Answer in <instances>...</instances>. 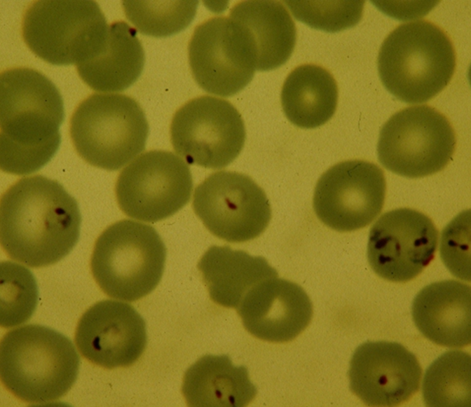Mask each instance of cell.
<instances>
[{"instance_id": "2", "label": "cell", "mask_w": 471, "mask_h": 407, "mask_svg": "<svg viewBox=\"0 0 471 407\" xmlns=\"http://www.w3.org/2000/svg\"><path fill=\"white\" fill-rule=\"evenodd\" d=\"M64 118L62 96L39 71L26 67L0 76V166L6 173L34 172L54 156Z\"/></svg>"}, {"instance_id": "8", "label": "cell", "mask_w": 471, "mask_h": 407, "mask_svg": "<svg viewBox=\"0 0 471 407\" xmlns=\"http://www.w3.org/2000/svg\"><path fill=\"white\" fill-rule=\"evenodd\" d=\"M456 144L454 130L445 116L428 105L413 106L395 113L383 125L378 158L397 174L423 177L447 165Z\"/></svg>"}, {"instance_id": "5", "label": "cell", "mask_w": 471, "mask_h": 407, "mask_svg": "<svg viewBox=\"0 0 471 407\" xmlns=\"http://www.w3.org/2000/svg\"><path fill=\"white\" fill-rule=\"evenodd\" d=\"M165 258V244L155 228L123 219L109 226L97 237L90 268L107 295L132 302L157 287Z\"/></svg>"}, {"instance_id": "16", "label": "cell", "mask_w": 471, "mask_h": 407, "mask_svg": "<svg viewBox=\"0 0 471 407\" xmlns=\"http://www.w3.org/2000/svg\"><path fill=\"white\" fill-rule=\"evenodd\" d=\"M145 322L128 303L105 300L90 307L78 321L75 343L81 355L106 368L127 367L146 345Z\"/></svg>"}, {"instance_id": "9", "label": "cell", "mask_w": 471, "mask_h": 407, "mask_svg": "<svg viewBox=\"0 0 471 407\" xmlns=\"http://www.w3.org/2000/svg\"><path fill=\"white\" fill-rule=\"evenodd\" d=\"M170 140L186 161L206 168L227 166L240 154L245 128L239 111L226 99L203 95L182 105L170 124Z\"/></svg>"}, {"instance_id": "27", "label": "cell", "mask_w": 471, "mask_h": 407, "mask_svg": "<svg viewBox=\"0 0 471 407\" xmlns=\"http://www.w3.org/2000/svg\"><path fill=\"white\" fill-rule=\"evenodd\" d=\"M294 18L312 28L336 32L353 27L362 16L364 1H285Z\"/></svg>"}, {"instance_id": "20", "label": "cell", "mask_w": 471, "mask_h": 407, "mask_svg": "<svg viewBox=\"0 0 471 407\" xmlns=\"http://www.w3.org/2000/svg\"><path fill=\"white\" fill-rule=\"evenodd\" d=\"M144 51L137 30L124 21L109 25L105 42L90 59L76 65L80 78L95 91H123L140 76Z\"/></svg>"}, {"instance_id": "7", "label": "cell", "mask_w": 471, "mask_h": 407, "mask_svg": "<svg viewBox=\"0 0 471 407\" xmlns=\"http://www.w3.org/2000/svg\"><path fill=\"white\" fill-rule=\"evenodd\" d=\"M108 27L95 1L40 0L26 9L22 32L26 45L39 58L76 66L100 50Z\"/></svg>"}, {"instance_id": "13", "label": "cell", "mask_w": 471, "mask_h": 407, "mask_svg": "<svg viewBox=\"0 0 471 407\" xmlns=\"http://www.w3.org/2000/svg\"><path fill=\"white\" fill-rule=\"evenodd\" d=\"M438 231L425 214L409 208L383 214L372 226L367 258L380 277L406 282L417 277L433 259Z\"/></svg>"}, {"instance_id": "18", "label": "cell", "mask_w": 471, "mask_h": 407, "mask_svg": "<svg viewBox=\"0 0 471 407\" xmlns=\"http://www.w3.org/2000/svg\"><path fill=\"white\" fill-rule=\"evenodd\" d=\"M470 294V285L452 280L425 287L412 303L416 326L437 345L447 347L469 345Z\"/></svg>"}, {"instance_id": "17", "label": "cell", "mask_w": 471, "mask_h": 407, "mask_svg": "<svg viewBox=\"0 0 471 407\" xmlns=\"http://www.w3.org/2000/svg\"><path fill=\"white\" fill-rule=\"evenodd\" d=\"M236 310L249 333L273 343L293 340L313 316L312 303L303 288L278 277L257 284Z\"/></svg>"}, {"instance_id": "11", "label": "cell", "mask_w": 471, "mask_h": 407, "mask_svg": "<svg viewBox=\"0 0 471 407\" xmlns=\"http://www.w3.org/2000/svg\"><path fill=\"white\" fill-rule=\"evenodd\" d=\"M193 208L212 235L229 242L255 239L271 219L264 190L249 176L231 171L214 172L198 185Z\"/></svg>"}, {"instance_id": "14", "label": "cell", "mask_w": 471, "mask_h": 407, "mask_svg": "<svg viewBox=\"0 0 471 407\" xmlns=\"http://www.w3.org/2000/svg\"><path fill=\"white\" fill-rule=\"evenodd\" d=\"M188 55L196 82L218 96H232L243 90L256 70L244 34L229 17H214L196 27Z\"/></svg>"}, {"instance_id": "6", "label": "cell", "mask_w": 471, "mask_h": 407, "mask_svg": "<svg viewBox=\"0 0 471 407\" xmlns=\"http://www.w3.org/2000/svg\"><path fill=\"white\" fill-rule=\"evenodd\" d=\"M69 132L76 152L86 162L114 171L144 151L149 124L135 99L123 94L94 93L74 110Z\"/></svg>"}, {"instance_id": "4", "label": "cell", "mask_w": 471, "mask_h": 407, "mask_svg": "<svg viewBox=\"0 0 471 407\" xmlns=\"http://www.w3.org/2000/svg\"><path fill=\"white\" fill-rule=\"evenodd\" d=\"M456 53L446 33L426 20L396 27L383 41L378 56L383 85L408 104L428 102L451 81Z\"/></svg>"}, {"instance_id": "28", "label": "cell", "mask_w": 471, "mask_h": 407, "mask_svg": "<svg viewBox=\"0 0 471 407\" xmlns=\"http://www.w3.org/2000/svg\"><path fill=\"white\" fill-rule=\"evenodd\" d=\"M470 211L456 216L442 234L440 254L451 273L470 281Z\"/></svg>"}, {"instance_id": "25", "label": "cell", "mask_w": 471, "mask_h": 407, "mask_svg": "<svg viewBox=\"0 0 471 407\" xmlns=\"http://www.w3.org/2000/svg\"><path fill=\"white\" fill-rule=\"evenodd\" d=\"M198 1H123L125 14L140 33L164 37L185 29L196 15Z\"/></svg>"}, {"instance_id": "24", "label": "cell", "mask_w": 471, "mask_h": 407, "mask_svg": "<svg viewBox=\"0 0 471 407\" xmlns=\"http://www.w3.org/2000/svg\"><path fill=\"white\" fill-rule=\"evenodd\" d=\"M470 354L461 350H450L427 368L422 392L428 406L470 407Z\"/></svg>"}, {"instance_id": "15", "label": "cell", "mask_w": 471, "mask_h": 407, "mask_svg": "<svg viewBox=\"0 0 471 407\" xmlns=\"http://www.w3.org/2000/svg\"><path fill=\"white\" fill-rule=\"evenodd\" d=\"M422 368L416 357L395 342H367L354 352L350 388L369 406H395L419 389Z\"/></svg>"}, {"instance_id": "10", "label": "cell", "mask_w": 471, "mask_h": 407, "mask_svg": "<svg viewBox=\"0 0 471 407\" xmlns=\"http://www.w3.org/2000/svg\"><path fill=\"white\" fill-rule=\"evenodd\" d=\"M191 173L170 151L152 150L139 156L119 174L115 193L120 209L144 222L167 219L190 200Z\"/></svg>"}, {"instance_id": "21", "label": "cell", "mask_w": 471, "mask_h": 407, "mask_svg": "<svg viewBox=\"0 0 471 407\" xmlns=\"http://www.w3.org/2000/svg\"><path fill=\"white\" fill-rule=\"evenodd\" d=\"M197 267L210 298L218 305L235 309L257 284L278 276L264 258L228 246L210 247Z\"/></svg>"}, {"instance_id": "19", "label": "cell", "mask_w": 471, "mask_h": 407, "mask_svg": "<svg viewBox=\"0 0 471 407\" xmlns=\"http://www.w3.org/2000/svg\"><path fill=\"white\" fill-rule=\"evenodd\" d=\"M229 18L242 30L256 70L276 69L290 57L296 43V27L282 3L268 0L240 1L231 8Z\"/></svg>"}, {"instance_id": "22", "label": "cell", "mask_w": 471, "mask_h": 407, "mask_svg": "<svg viewBox=\"0 0 471 407\" xmlns=\"http://www.w3.org/2000/svg\"><path fill=\"white\" fill-rule=\"evenodd\" d=\"M182 394L192 407H243L257 390L247 369L233 365L228 355H205L185 372Z\"/></svg>"}, {"instance_id": "1", "label": "cell", "mask_w": 471, "mask_h": 407, "mask_svg": "<svg viewBox=\"0 0 471 407\" xmlns=\"http://www.w3.org/2000/svg\"><path fill=\"white\" fill-rule=\"evenodd\" d=\"M81 223L76 200L46 177L20 179L1 198V247L29 267L48 266L67 256L78 240Z\"/></svg>"}, {"instance_id": "3", "label": "cell", "mask_w": 471, "mask_h": 407, "mask_svg": "<svg viewBox=\"0 0 471 407\" xmlns=\"http://www.w3.org/2000/svg\"><path fill=\"white\" fill-rule=\"evenodd\" d=\"M79 364L72 342L46 326H22L1 341V382L25 402L44 403L63 396L75 382Z\"/></svg>"}, {"instance_id": "26", "label": "cell", "mask_w": 471, "mask_h": 407, "mask_svg": "<svg viewBox=\"0 0 471 407\" xmlns=\"http://www.w3.org/2000/svg\"><path fill=\"white\" fill-rule=\"evenodd\" d=\"M0 299L1 327H13L27 322L38 301V287L30 270L13 262H1Z\"/></svg>"}, {"instance_id": "12", "label": "cell", "mask_w": 471, "mask_h": 407, "mask_svg": "<svg viewBox=\"0 0 471 407\" xmlns=\"http://www.w3.org/2000/svg\"><path fill=\"white\" fill-rule=\"evenodd\" d=\"M385 189L383 172L376 165L361 160L341 162L318 181L313 208L318 218L333 230H358L381 213Z\"/></svg>"}, {"instance_id": "23", "label": "cell", "mask_w": 471, "mask_h": 407, "mask_svg": "<svg viewBox=\"0 0 471 407\" xmlns=\"http://www.w3.org/2000/svg\"><path fill=\"white\" fill-rule=\"evenodd\" d=\"M337 101L335 79L317 64L296 67L282 88L283 111L292 123L301 128H315L327 123L336 111Z\"/></svg>"}]
</instances>
